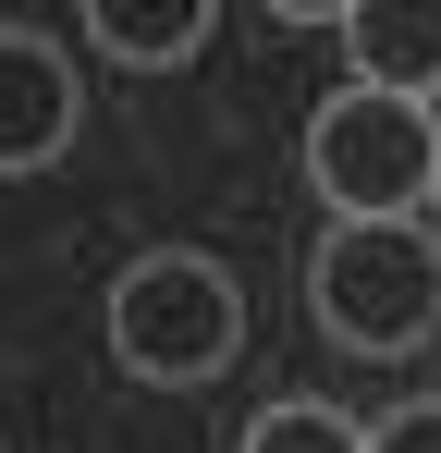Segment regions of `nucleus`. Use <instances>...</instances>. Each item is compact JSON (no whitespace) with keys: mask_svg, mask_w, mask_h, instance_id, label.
<instances>
[{"mask_svg":"<svg viewBox=\"0 0 441 453\" xmlns=\"http://www.w3.org/2000/svg\"><path fill=\"white\" fill-rule=\"evenodd\" d=\"M86 25H98V50H111V62H135V74H172V62H197V50H209V0H98V12H86Z\"/></svg>","mask_w":441,"mask_h":453,"instance_id":"423d86ee","label":"nucleus"},{"mask_svg":"<svg viewBox=\"0 0 441 453\" xmlns=\"http://www.w3.org/2000/svg\"><path fill=\"white\" fill-rule=\"evenodd\" d=\"M368 453H441V404H392V417L368 429Z\"/></svg>","mask_w":441,"mask_h":453,"instance_id":"6e6552de","label":"nucleus"},{"mask_svg":"<svg viewBox=\"0 0 441 453\" xmlns=\"http://www.w3.org/2000/svg\"><path fill=\"white\" fill-rule=\"evenodd\" d=\"M306 184H319L344 221H417V196H429V98H380V86L319 98Z\"/></svg>","mask_w":441,"mask_h":453,"instance_id":"7ed1b4c3","label":"nucleus"},{"mask_svg":"<svg viewBox=\"0 0 441 453\" xmlns=\"http://www.w3.org/2000/svg\"><path fill=\"white\" fill-rule=\"evenodd\" d=\"M74 148V62L0 25V172H50Z\"/></svg>","mask_w":441,"mask_h":453,"instance_id":"20e7f679","label":"nucleus"},{"mask_svg":"<svg viewBox=\"0 0 441 453\" xmlns=\"http://www.w3.org/2000/svg\"><path fill=\"white\" fill-rule=\"evenodd\" d=\"M344 50L380 98H441V0H344Z\"/></svg>","mask_w":441,"mask_h":453,"instance_id":"39448f33","label":"nucleus"},{"mask_svg":"<svg viewBox=\"0 0 441 453\" xmlns=\"http://www.w3.org/2000/svg\"><path fill=\"white\" fill-rule=\"evenodd\" d=\"M429 196H441V98H429Z\"/></svg>","mask_w":441,"mask_h":453,"instance_id":"1a4fd4ad","label":"nucleus"},{"mask_svg":"<svg viewBox=\"0 0 441 453\" xmlns=\"http://www.w3.org/2000/svg\"><path fill=\"white\" fill-rule=\"evenodd\" d=\"M233 343H245V295H233V270L197 257V245H159V257H135V270L111 282V356L135 380L197 392V380L233 368Z\"/></svg>","mask_w":441,"mask_h":453,"instance_id":"f257e3e1","label":"nucleus"},{"mask_svg":"<svg viewBox=\"0 0 441 453\" xmlns=\"http://www.w3.org/2000/svg\"><path fill=\"white\" fill-rule=\"evenodd\" d=\"M306 306L344 356H405L441 331V245L417 221H344L306 270Z\"/></svg>","mask_w":441,"mask_h":453,"instance_id":"f03ea898","label":"nucleus"},{"mask_svg":"<svg viewBox=\"0 0 441 453\" xmlns=\"http://www.w3.org/2000/svg\"><path fill=\"white\" fill-rule=\"evenodd\" d=\"M245 453H368V429L344 417V404H306V392H282V404L245 429Z\"/></svg>","mask_w":441,"mask_h":453,"instance_id":"0eeeda50","label":"nucleus"}]
</instances>
